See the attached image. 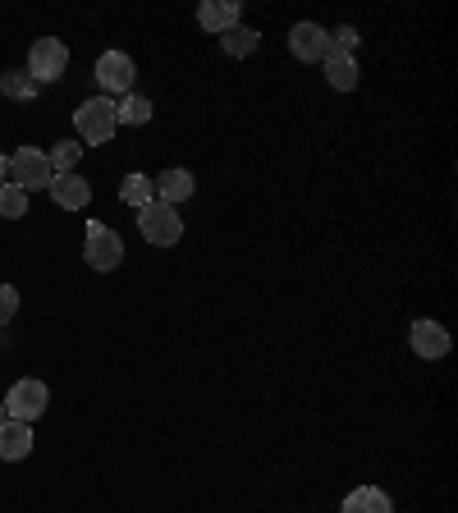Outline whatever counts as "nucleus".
Listing matches in <instances>:
<instances>
[{
	"mask_svg": "<svg viewBox=\"0 0 458 513\" xmlns=\"http://www.w3.org/2000/svg\"><path fill=\"white\" fill-rule=\"evenodd\" d=\"M74 129H78V142H88V147H106L115 138V101L110 97H92L74 110Z\"/></svg>",
	"mask_w": 458,
	"mask_h": 513,
	"instance_id": "nucleus-1",
	"label": "nucleus"
},
{
	"mask_svg": "<svg viewBox=\"0 0 458 513\" xmlns=\"http://www.w3.org/2000/svg\"><path fill=\"white\" fill-rule=\"evenodd\" d=\"M138 234L152 248H175L184 239V220H179V207H165V202H147L138 207Z\"/></svg>",
	"mask_w": 458,
	"mask_h": 513,
	"instance_id": "nucleus-2",
	"label": "nucleus"
},
{
	"mask_svg": "<svg viewBox=\"0 0 458 513\" xmlns=\"http://www.w3.org/2000/svg\"><path fill=\"white\" fill-rule=\"evenodd\" d=\"M0 404H5V417H10V422L33 426L37 417L51 408V390H46V381H33V376H28V381H14L10 394H5Z\"/></svg>",
	"mask_w": 458,
	"mask_h": 513,
	"instance_id": "nucleus-3",
	"label": "nucleus"
},
{
	"mask_svg": "<svg viewBox=\"0 0 458 513\" xmlns=\"http://www.w3.org/2000/svg\"><path fill=\"white\" fill-rule=\"evenodd\" d=\"M83 262L92 271H115L124 262V239L101 220H88V234H83Z\"/></svg>",
	"mask_w": 458,
	"mask_h": 513,
	"instance_id": "nucleus-4",
	"label": "nucleus"
},
{
	"mask_svg": "<svg viewBox=\"0 0 458 513\" xmlns=\"http://www.w3.org/2000/svg\"><path fill=\"white\" fill-rule=\"evenodd\" d=\"M133 78H138V65H133L129 51H101L97 55V83L101 97H129Z\"/></svg>",
	"mask_w": 458,
	"mask_h": 513,
	"instance_id": "nucleus-5",
	"label": "nucleus"
},
{
	"mask_svg": "<svg viewBox=\"0 0 458 513\" xmlns=\"http://www.w3.org/2000/svg\"><path fill=\"white\" fill-rule=\"evenodd\" d=\"M55 179L51 170V156L37 152V147H19V152L10 156V184L23 188V193H33V188H46Z\"/></svg>",
	"mask_w": 458,
	"mask_h": 513,
	"instance_id": "nucleus-6",
	"label": "nucleus"
},
{
	"mask_svg": "<svg viewBox=\"0 0 458 513\" xmlns=\"http://www.w3.org/2000/svg\"><path fill=\"white\" fill-rule=\"evenodd\" d=\"M69 69V46L60 37H37L33 51H28V74L37 83H55V78H65Z\"/></svg>",
	"mask_w": 458,
	"mask_h": 513,
	"instance_id": "nucleus-7",
	"label": "nucleus"
},
{
	"mask_svg": "<svg viewBox=\"0 0 458 513\" xmlns=\"http://www.w3.org/2000/svg\"><path fill=\"white\" fill-rule=\"evenodd\" d=\"M289 55L303 60V65H326L330 33L321 23H294V28H289Z\"/></svg>",
	"mask_w": 458,
	"mask_h": 513,
	"instance_id": "nucleus-8",
	"label": "nucleus"
},
{
	"mask_svg": "<svg viewBox=\"0 0 458 513\" xmlns=\"http://www.w3.org/2000/svg\"><path fill=\"white\" fill-rule=\"evenodd\" d=\"M408 344H413V353H417V358H426V362L445 358V353L454 349L449 330L440 326V321H431V317H422V321H413V326H408Z\"/></svg>",
	"mask_w": 458,
	"mask_h": 513,
	"instance_id": "nucleus-9",
	"label": "nucleus"
},
{
	"mask_svg": "<svg viewBox=\"0 0 458 513\" xmlns=\"http://www.w3.org/2000/svg\"><path fill=\"white\" fill-rule=\"evenodd\" d=\"M46 193H51L55 207H65V211H83L92 202V184L78 170H69V175H55L51 184H46Z\"/></svg>",
	"mask_w": 458,
	"mask_h": 513,
	"instance_id": "nucleus-10",
	"label": "nucleus"
},
{
	"mask_svg": "<svg viewBox=\"0 0 458 513\" xmlns=\"http://www.w3.org/2000/svg\"><path fill=\"white\" fill-rule=\"evenodd\" d=\"M152 188H156V202H165V207H179V202H188V197L197 193V179L188 175V170H165V175H156L152 179Z\"/></svg>",
	"mask_w": 458,
	"mask_h": 513,
	"instance_id": "nucleus-11",
	"label": "nucleus"
},
{
	"mask_svg": "<svg viewBox=\"0 0 458 513\" xmlns=\"http://www.w3.org/2000/svg\"><path fill=\"white\" fill-rule=\"evenodd\" d=\"M33 454V426L28 422H0V459L5 463H19V459H28Z\"/></svg>",
	"mask_w": 458,
	"mask_h": 513,
	"instance_id": "nucleus-12",
	"label": "nucleus"
},
{
	"mask_svg": "<svg viewBox=\"0 0 458 513\" xmlns=\"http://www.w3.org/2000/svg\"><path fill=\"white\" fill-rule=\"evenodd\" d=\"M197 23H202L211 37L229 33V28L239 23V0H202V5H197Z\"/></svg>",
	"mask_w": 458,
	"mask_h": 513,
	"instance_id": "nucleus-13",
	"label": "nucleus"
},
{
	"mask_svg": "<svg viewBox=\"0 0 458 513\" xmlns=\"http://www.w3.org/2000/svg\"><path fill=\"white\" fill-rule=\"evenodd\" d=\"M326 83L335 92H353L358 88V78H362V69H358V55H339V51H330L326 55Z\"/></svg>",
	"mask_w": 458,
	"mask_h": 513,
	"instance_id": "nucleus-14",
	"label": "nucleus"
},
{
	"mask_svg": "<svg viewBox=\"0 0 458 513\" xmlns=\"http://www.w3.org/2000/svg\"><path fill=\"white\" fill-rule=\"evenodd\" d=\"M339 513H394V500L381 491V486H358V491L344 495Z\"/></svg>",
	"mask_w": 458,
	"mask_h": 513,
	"instance_id": "nucleus-15",
	"label": "nucleus"
},
{
	"mask_svg": "<svg viewBox=\"0 0 458 513\" xmlns=\"http://www.w3.org/2000/svg\"><path fill=\"white\" fill-rule=\"evenodd\" d=\"M220 46H225L229 60H248V55L262 46V33H257V28H248V23H234L229 33H220Z\"/></svg>",
	"mask_w": 458,
	"mask_h": 513,
	"instance_id": "nucleus-16",
	"label": "nucleus"
},
{
	"mask_svg": "<svg viewBox=\"0 0 458 513\" xmlns=\"http://www.w3.org/2000/svg\"><path fill=\"white\" fill-rule=\"evenodd\" d=\"M37 92H42V83H37L28 69H5V74H0V97H10V101H33Z\"/></svg>",
	"mask_w": 458,
	"mask_h": 513,
	"instance_id": "nucleus-17",
	"label": "nucleus"
},
{
	"mask_svg": "<svg viewBox=\"0 0 458 513\" xmlns=\"http://www.w3.org/2000/svg\"><path fill=\"white\" fill-rule=\"evenodd\" d=\"M152 120V101L138 97V92H129V97L115 101V124H147Z\"/></svg>",
	"mask_w": 458,
	"mask_h": 513,
	"instance_id": "nucleus-18",
	"label": "nucleus"
},
{
	"mask_svg": "<svg viewBox=\"0 0 458 513\" xmlns=\"http://www.w3.org/2000/svg\"><path fill=\"white\" fill-rule=\"evenodd\" d=\"M120 197L129 202V207H147V202H156V188H152V179L142 175H124V184H120Z\"/></svg>",
	"mask_w": 458,
	"mask_h": 513,
	"instance_id": "nucleus-19",
	"label": "nucleus"
},
{
	"mask_svg": "<svg viewBox=\"0 0 458 513\" xmlns=\"http://www.w3.org/2000/svg\"><path fill=\"white\" fill-rule=\"evenodd\" d=\"M28 216V193L14 184H0V220H23Z\"/></svg>",
	"mask_w": 458,
	"mask_h": 513,
	"instance_id": "nucleus-20",
	"label": "nucleus"
},
{
	"mask_svg": "<svg viewBox=\"0 0 458 513\" xmlns=\"http://www.w3.org/2000/svg\"><path fill=\"white\" fill-rule=\"evenodd\" d=\"M51 156V170L55 175H69L78 165V156H83V142H74V138H65V142H55V152H46Z\"/></svg>",
	"mask_w": 458,
	"mask_h": 513,
	"instance_id": "nucleus-21",
	"label": "nucleus"
},
{
	"mask_svg": "<svg viewBox=\"0 0 458 513\" xmlns=\"http://www.w3.org/2000/svg\"><path fill=\"white\" fill-rule=\"evenodd\" d=\"M358 42H362V37H358V28H349V23L330 33V51H339V55H353V46H358Z\"/></svg>",
	"mask_w": 458,
	"mask_h": 513,
	"instance_id": "nucleus-22",
	"label": "nucleus"
},
{
	"mask_svg": "<svg viewBox=\"0 0 458 513\" xmlns=\"http://www.w3.org/2000/svg\"><path fill=\"white\" fill-rule=\"evenodd\" d=\"M14 312H19V289H14V284H0V326L14 321Z\"/></svg>",
	"mask_w": 458,
	"mask_h": 513,
	"instance_id": "nucleus-23",
	"label": "nucleus"
},
{
	"mask_svg": "<svg viewBox=\"0 0 458 513\" xmlns=\"http://www.w3.org/2000/svg\"><path fill=\"white\" fill-rule=\"evenodd\" d=\"M0 184H10V156H0Z\"/></svg>",
	"mask_w": 458,
	"mask_h": 513,
	"instance_id": "nucleus-24",
	"label": "nucleus"
},
{
	"mask_svg": "<svg viewBox=\"0 0 458 513\" xmlns=\"http://www.w3.org/2000/svg\"><path fill=\"white\" fill-rule=\"evenodd\" d=\"M0 422H5V404H0Z\"/></svg>",
	"mask_w": 458,
	"mask_h": 513,
	"instance_id": "nucleus-25",
	"label": "nucleus"
}]
</instances>
